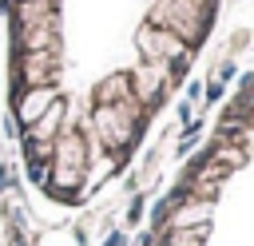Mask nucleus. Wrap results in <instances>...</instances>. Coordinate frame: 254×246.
Here are the masks:
<instances>
[{"mask_svg": "<svg viewBox=\"0 0 254 246\" xmlns=\"http://www.w3.org/2000/svg\"><path fill=\"white\" fill-rule=\"evenodd\" d=\"M222 0H4V75L36 194L83 206L107 190L187 83Z\"/></svg>", "mask_w": 254, "mask_h": 246, "instance_id": "f257e3e1", "label": "nucleus"}, {"mask_svg": "<svg viewBox=\"0 0 254 246\" xmlns=\"http://www.w3.org/2000/svg\"><path fill=\"white\" fill-rule=\"evenodd\" d=\"M139 246H254V67L151 210Z\"/></svg>", "mask_w": 254, "mask_h": 246, "instance_id": "f03ea898", "label": "nucleus"}]
</instances>
